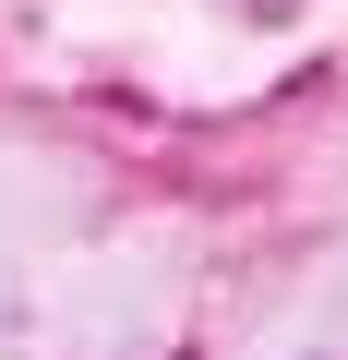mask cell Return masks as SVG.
I'll list each match as a JSON object with an SVG mask.
<instances>
[]
</instances>
